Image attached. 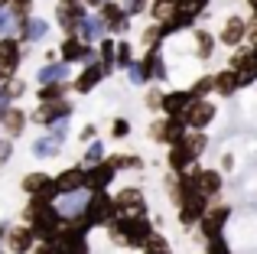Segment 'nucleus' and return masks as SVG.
<instances>
[{"label":"nucleus","instance_id":"39448f33","mask_svg":"<svg viewBox=\"0 0 257 254\" xmlns=\"http://www.w3.org/2000/svg\"><path fill=\"white\" fill-rule=\"evenodd\" d=\"M215 114H218V111H215L212 101H205V98H192V101H189V108L182 111L179 117L186 121L189 131H205V127L215 121Z\"/></svg>","mask_w":257,"mask_h":254},{"label":"nucleus","instance_id":"79ce46f5","mask_svg":"<svg viewBox=\"0 0 257 254\" xmlns=\"http://www.w3.org/2000/svg\"><path fill=\"white\" fill-rule=\"evenodd\" d=\"M124 69H127V78H131L134 85H147V72H144V65H140V62H134V59H131Z\"/></svg>","mask_w":257,"mask_h":254},{"label":"nucleus","instance_id":"f03ea898","mask_svg":"<svg viewBox=\"0 0 257 254\" xmlns=\"http://www.w3.org/2000/svg\"><path fill=\"white\" fill-rule=\"evenodd\" d=\"M82 215L88 218L91 228H104L117 212H114V196H107V189H98V192H88V202H85V212Z\"/></svg>","mask_w":257,"mask_h":254},{"label":"nucleus","instance_id":"a878e982","mask_svg":"<svg viewBox=\"0 0 257 254\" xmlns=\"http://www.w3.org/2000/svg\"><path fill=\"white\" fill-rule=\"evenodd\" d=\"M69 78V62H46L39 69V85H49V82H65Z\"/></svg>","mask_w":257,"mask_h":254},{"label":"nucleus","instance_id":"e433bc0d","mask_svg":"<svg viewBox=\"0 0 257 254\" xmlns=\"http://www.w3.org/2000/svg\"><path fill=\"white\" fill-rule=\"evenodd\" d=\"M131 59H134L131 43H127V39H117V43H114V65H120V69H124Z\"/></svg>","mask_w":257,"mask_h":254},{"label":"nucleus","instance_id":"2eb2a0df","mask_svg":"<svg viewBox=\"0 0 257 254\" xmlns=\"http://www.w3.org/2000/svg\"><path fill=\"white\" fill-rule=\"evenodd\" d=\"M33 244H36V235H33L30 225H13V228H7V251L10 254H30Z\"/></svg>","mask_w":257,"mask_h":254},{"label":"nucleus","instance_id":"20e7f679","mask_svg":"<svg viewBox=\"0 0 257 254\" xmlns=\"http://www.w3.org/2000/svg\"><path fill=\"white\" fill-rule=\"evenodd\" d=\"M176 205H179V222L186 225V228H192V225H199V218L205 215L208 196H202V192H182V196L176 199Z\"/></svg>","mask_w":257,"mask_h":254},{"label":"nucleus","instance_id":"4468645a","mask_svg":"<svg viewBox=\"0 0 257 254\" xmlns=\"http://www.w3.org/2000/svg\"><path fill=\"white\" fill-rule=\"evenodd\" d=\"M114 212L117 215H147V202L140 189H120L114 196Z\"/></svg>","mask_w":257,"mask_h":254},{"label":"nucleus","instance_id":"de8ad7c7","mask_svg":"<svg viewBox=\"0 0 257 254\" xmlns=\"http://www.w3.org/2000/svg\"><path fill=\"white\" fill-rule=\"evenodd\" d=\"M30 254H56V241H39Z\"/></svg>","mask_w":257,"mask_h":254},{"label":"nucleus","instance_id":"423d86ee","mask_svg":"<svg viewBox=\"0 0 257 254\" xmlns=\"http://www.w3.org/2000/svg\"><path fill=\"white\" fill-rule=\"evenodd\" d=\"M186 121L179 114H163V121H153L150 124V137L160 140V144H176L179 137H186Z\"/></svg>","mask_w":257,"mask_h":254},{"label":"nucleus","instance_id":"5701e85b","mask_svg":"<svg viewBox=\"0 0 257 254\" xmlns=\"http://www.w3.org/2000/svg\"><path fill=\"white\" fill-rule=\"evenodd\" d=\"M189 101H192V95L186 91H163V104H160V111L163 114H182V111L189 108Z\"/></svg>","mask_w":257,"mask_h":254},{"label":"nucleus","instance_id":"0eeeda50","mask_svg":"<svg viewBox=\"0 0 257 254\" xmlns=\"http://www.w3.org/2000/svg\"><path fill=\"white\" fill-rule=\"evenodd\" d=\"M85 4L82 0H59L56 4V17H59V26L65 30V36H75L78 33V23L85 20Z\"/></svg>","mask_w":257,"mask_h":254},{"label":"nucleus","instance_id":"1a4fd4ad","mask_svg":"<svg viewBox=\"0 0 257 254\" xmlns=\"http://www.w3.org/2000/svg\"><path fill=\"white\" fill-rule=\"evenodd\" d=\"M228 218H231V205H208L205 215L199 218L202 235H205V238L221 235V231H225V225H228Z\"/></svg>","mask_w":257,"mask_h":254},{"label":"nucleus","instance_id":"864d4df0","mask_svg":"<svg viewBox=\"0 0 257 254\" xmlns=\"http://www.w3.org/2000/svg\"><path fill=\"white\" fill-rule=\"evenodd\" d=\"M247 4H251V7H254V4H257V0H247Z\"/></svg>","mask_w":257,"mask_h":254},{"label":"nucleus","instance_id":"6e6552de","mask_svg":"<svg viewBox=\"0 0 257 254\" xmlns=\"http://www.w3.org/2000/svg\"><path fill=\"white\" fill-rule=\"evenodd\" d=\"M65 117H72V101H65V98H56V101H39L36 114H33V121L49 127L56 121H65Z\"/></svg>","mask_w":257,"mask_h":254},{"label":"nucleus","instance_id":"412c9836","mask_svg":"<svg viewBox=\"0 0 257 254\" xmlns=\"http://www.w3.org/2000/svg\"><path fill=\"white\" fill-rule=\"evenodd\" d=\"M56 189L59 192H75V189H85V166H69V170H62L56 179Z\"/></svg>","mask_w":257,"mask_h":254},{"label":"nucleus","instance_id":"a19ab883","mask_svg":"<svg viewBox=\"0 0 257 254\" xmlns=\"http://www.w3.org/2000/svg\"><path fill=\"white\" fill-rule=\"evenodd\" d=\"M205 254H231V244L225 241V235H215V238H205Z\"/></svg>","mask_w":257,"mask_h":254},{"label":"nucleus","instance_id":"dca6fc26","mask_svg":"<svg viewBox=\"0 0 257 254\" xmlns=\"http://www.w3.org/2000/svg\"><path fill=\"white\" fill-rule=\"evenodd\" d=\"M107 72H111V69H107V65L101 62V59H94V62H88V69H85L82 75L75 78V91H78V95H88L91 88H98V85H101V82L107 78Z\"/></svg>","mask_w":257,"mask_h":254},{"label":"nucleus","instance_id":"9d476101","mask_svg":"<svg viewBox=\"0 0 257 254\" xmlns=\"http://www.w3.org/2000/svg\"><path fill=\"white\" fill-rule=\"evenodd\" d=\"M114 176H117V170H114V166L107 163V157H104L101 163H91V166H85V189H88V192L107 189V186L114 183Z\"/></svg>","mask_w":257,"mask_h":254},{"label":"nucleus","instance_id":"49530a36","mask_svg":"<svg viewBox=\"0 0 257 254\" xmlns=\"http://www.w3.org/2000/svg\"><path fill=\"white\" fill-rule=\"evenodd\" d=\"M111 134H114V137H127V134H131V121L117 117V121H114V127H111Z\"/></svg>","mask_w":257,"mask_h":254},{"label":"nucleus","instance_id":"f704fd0d","mask_svg":"<svg viewBox=\"0 0 257 254\" xmlns=\"http://www.w3.org/2000/svg\"><path fill=\"white\" fill-rule=\"evenodd\" d=\"M36 98H39V101H56V98H65V82H49V85H39Z\"/></svg>","mask_w":257,"mask_h":254},{"label":"nucleus","instance_id":"37998d69","mask_svg":"<svg viewBox=\"0 0 257 254\" xmlns=\"http://www.w3.org/2000/svg\"><path fill=\"white\" fill-rule=\"evenodd\" d=\"M7 7H10L17 17H30L33 13V0H7Z\"/></svg>","mask_w":257,"mask_h":254},{"label":"nucleus","instance_id":"a211bd4d","mask_svg":"<svg viewBox=\"0 0 257 254\" xmlns=\"http://www.w3.org/2000/svg\"><path fill=\"white\" fill-rule=\"evenodd\" d=\"M20 56H23L20 39L17 36H0V65H4L7 72H17L20 69Z\"/></svg>","mask_w":257,"mask_h":254},{"label":"nucleus","instance_id":"7ed1b4c3","mask_svg":"<svg viewBox=\"0 0 257 254\" xmlns=\"http://www.w3.org/2000/svg\"><path fill=\"white\" fill-rule=\"evenodd\" d=\"M62 222L65 218L59 215V209L56 205H49V209H43L36 218H30V228H33V235H36V241H56V235H59V228H62Z\"/></svg>","mask_w":257,"mask_h":254},{"label":"nucleus","instance_id":"ddd939ff","mask_svg":"<svg viewBox=\"0 0 257 254\" xmlns=\"http://www.w3.org/2000/svg\"><path fill=\"white\" fill-rule=\"evenodd\" d=\"M85 202H88V189H75V192H59L56 196V209L62 218H78L85 212Z\"/></svg>","mask_w":257,"mask_h":254},{"label":"nucleus","instance_id":"473e14b6","mask_svg":"<svg viewBox=\"0 0 257 254\" xmlns=\"http://www.w3.org/2000/svg\"><path fill=\"white\" fill-rule=\"evenodd\" d=\"M215 91V75H199L192 82V88H189V95L192 98H208Z\"/></svg>","mask_w":257,"mask_h":254},{"label":"nucleus","instance_id":"aec40b11","mask_svg":"<svg viewBox=\"0 0 257 254\" xmlns=\"http://www.w3.org/2000/svg\"><path fill=\"white\" fill-rule=\"evenodd\" d=\"M104 33H107L104 20H101L98 13H85V20L78 23V33H75V36H78V39H85V43H98Z\"/></svg>","mask_w":257,"mask_h":254},{"label":"nucleus","instance_id":"b1692460","mask_svg":"<svg viewBox=\"0 0 257 254\" xmlns=\"http://www.w3.org/2000/svg\"><path fill=\"white\" fill-rule=\"evenodd\" d=\"M238 88H241V85H238V75H234V69H231V65H228V69H221L218 75H215V95L231 98Z\"/></svg>","mask_w":257,"mask_h":254},{"label":"nucleus","instance_id":"58836bf2","mask_svg":"<svg viewBox=\"0 0 257 254\" xmlns=\"http://www.w3.org/2000/svg\"><path fill=\"white\" fill-rule=\"evenodd\" d=\"M98 56H101V62L107 65V69H114V43H117V39H107V36H101L98 39Z\"/></svg>","mask_w":257,"mask_h":254},{"label":"nucleus","instance_id":"ea45409f","mask_svg":"<svg viewBox=\"0 0 257 254\" xmlns=\"http://www.w3.org/2000/svg\"><path fill=\"white\" fill-rule=\"evenodd\" d=\"M212 4V0H176V10H182V13H192V17H199L205 7Z\"/></svg>","mask_w":257,"mask_h":254},{"label":"nucleus","instance_id":"c9c22d12","mask_svg":"<svg viewBox=\"0 0 257 254\" xmlns=\"http://www.w3.org/2000/svg\"><path fill=\"white\" fill-rule=\"evenodd\" d=\"M163 39H166L163 36V26L153 20V23L144 30V46H147V49H160V43H163Z\"/></svg>","mask_w":257,"mask_h":254},{"label":"nucleus","instance_id":"8fccbe9b","mask_svg":"<svg viewBox=\"0 0 257 254\" xmlns=\"http://www.w3.org/2000/svg\"><path fill=\"white\" fill-rule=\"evenodd\" d=\"M7 111H10V98H7V95H4V91H0V117H4V114H7Z\"/></svg>","mask_w":257,"mask_h":254},{"label":"nucleus","instance_id":"c03bdc74","mask_svg":"<svg viewBox=\"0 0 257 254\" xmlns=\"http://www.w3.org/2000/svg\"><path fill=\"white\" fill-rule=\"evenodd\" d=\"M117 4L124 7L131 17H137V13H144V10H147V4H150V0H117Z\"/></svg>","mask_w":257,"mask_h":254},{"label":"nucleus","instance_id":"4c0bfd02","mask_svg":"<svg viewBox=\"0 0 257 254\" xmlns=\"http://www.w3.org/2000/svg\"><path fill=\"white\" fill-rule=\"evenodd\" d=\"M107 157V150H104V144L101 140H88V153H85V166H91V163H101V160Z\"/></svg>","mask_w":257,"mask_h":254},{"label":"nucleus","instance_id":"f257e3e1","mask_svg":"<svg viewBox=\"0 0 257 254\" xmlns=\"http://www.w3.org/2000/svg\"><path fill=\"white\" fill-rule=\"evenodd\" d=\"M104 228L111 231V238L117 244H124V248H144V241L150 238L153 225H150L147 215H114Z\"/></svg>","mask_w":257,"mask_h":254},{"label":"nucleus","instance_id":"a18cd8bd","mask_svg":"<svg viewBox=\"0 0 257 254\" xmlns=\"http://www.w3.org/2000/svg\"><path fill=\"white\" fill-rule=\"evenodd\" d=\"M144 104L150 111H160V104H163V91L160 88H153V91H147V98H144Z\"/></svg>","mask_w":257,"mask_h":254},{"label":"nucleus","instance_id":"72a5a7b5","mask_svg":"<svg viewBox=\"0 0 257 254\" xmlns=\"http://www.w3.org/2000/svg\"><path fill=\"white\" fill-rule=\"evenodd\" d=\"M107 163L114 166V170H144V160L140 157H131V153H120V157H107Z\"/></svg>","mask_w":257,"mask_h":254},{"label":"nucleus","instance_id":"2f4dec72","mask_svg":"<svg viewBox=\"0 0 257 254\" xmlns=\"http://www.w3.org/2000/svg\"><path fill=\"white\" fill-rule=\"evenodd\" d=\"M144 254H173V248H170V241H166L163 235L150 231V238L144 241Z\"/></svg>","mask_w":257,"mask_h":254},{"label":"nucleus","instance_id":"09e8293b","mask_svg":"<svg viewBox=\"0 0 257 254\" xmlns=\"http://www.w3.org/2000/svg\"><path fill=\"white\" fill-rule=\"evenodd\" d=\"M10 153H13V144H10V140H0V166L10 160Z\"/></svg>","mask_w":257,"mask_h":254},{"label":"nucleus","instance_id":"393cba45","mask_svg":"<svg viewBox=\"0 0 257 254\" xmlns=\"http://www.w3.org/2000/svg\"><path fill=\"white\" fill-rule=\"evenodd\" d=\"M0 127H4L7 137H20L23 127H26V114H23V111H17V108H10L4 117H0Z\"/></svg>","mask_w":257,"mask_h":254},{"label":"nucleus","instance_id":"603ef678","mask_svg":"<svg viewBox=\"0 0 257 254\" xmlns=\"http://www.w3.org/2000/svg\"><path fill=\"white\" fill-rule=\"evenodd\" d=\"M82 4H85V7H94V10H98V7L104 4V0H82Z\"/></svg>","mask_w":257,"mask_h":254},{"label":"nucleus","instance_id":"bb28decb","mask_svg":"<svg viewBox=\"0 0 257 254\" xmlns=\"http://www.w3.org/2000/svg\"><path fill=\"white\" fill-rule=\"evenodd\" d=\"M192 39H195V52H199V59H212L215 52V36L205 30H195L192 26Z\"/></svg>","mask_w":257,"mask_h":254},{"label":"nucleus","instance_id":"cd10ccee","mask_svg":"<svg viewBox=\"0 0 257 254\" xmlns=\"http://www.w3.org/2000/svg\"><path fill=\"white\" fill-rule=\"evenodd\" d=\"M46 186H52V176L49 173H30V176H23V192H43Z\"/></svg>","mask_w":257,"mask_h":254},{"label":"nucleus","instance_id":"f3484780","mask_svg":"<svg viewBox=\"0 0 257 254\" xmlns=\"http://www.w3.org/2000/svg\"><path fill=\"white\" fill-rule=\"evenodd\" d=\"M192 183H195V192L215 199L221 192V173L218 170H199V166L192 163Z\"/></svg>","mask_w":257,"mask_h":254},{"label":"nucleus","instance_id":"9b49d317","mask_svg":"<svg viewBox=\"0 0 257 254\" xmlns=\"http://www.w3.org/2000/svg\"><path fill=\"white\" fill-rule=\"evenodd\" d=\"M199 160V153L192 150V144H189L186 137H179L176 144H170V153H166V163H170V170L173 173H182V170H189V166Z\"/></svg>","mask_w":257,"mask_h":254},{"label":"nucleus","instance_id":"3c124183","mask_svg":"<svg viewBox=\"0 0 257 254\" xmlns=\"http://www.w3.org/2000/svg\"><path fill=\"white\" fill-rule=\"evenodd\" d=\"M82 140H94V127H91V124H88L85 131H82Z\"/></svg>","mask_w":257,"mask_h":254},{"label":"nucleus","instance_id":"5fc2aeb1","mask_svg":"<svg viewBox=\"0 0 257 254\" xmlns=\"http://www.w3.org/2000/svg\"><path fill=\"white\" fill-rule=\"evenodd\" d=\"M4 4H7V0H0V7H4Z\"/></svg>","mask_w":257,"mask_h":254},{"label":"nucleus","instance_id":"7c9ffc66","mask_svg":"<svg viewBox=\"0 0 257 254\" xmlns=\"http://www.w3.org/2000/svg\"><path fill=\"white\" fill-rule=\"evenodd\" d=\"M59 153V140L56 137H39L36 144H33V157L46 160V157H56Z\"/></svg>","mask_w":257,"mask_h":254},{"label":"nucleus","instance_id":"c85d7f7f","mask_svg":"<svg viewBox=\"0 0 257 254\" xmlns=\"http://www.w3.org/2000/svg\"><path fill=\"white\" fill-rule=\"evenodd\" d=\"M0 91H4L10 101H17V98H23L26 95V78H20V75H10L4 85H0Z\"/></svg>","mask_w":257,"mask_h":254},{"label":"nucleus","instance_id":"6ab92c4d","mask_svg":"<svg viewBox=\"0 0 257 254\" xmlns=\"http://www.w3.org/2000/svg\"><path fill=\"white\" fill-rule=\"evenodd\" d=\"M244 36H247V23L241 17L225 20V26H221V43H225L228 49H238V46L244 43Z\"/></svg>","mask_w":257,"mask_h":254},{"label":"nucleus","instance_id":"f8f14e48","mask_svg":"<svg viewBox=\"0 0 257 254\" xmlns=\"http://www.w3.org/2000/svg\"><path fill=\"white\" fill-rule=\"evenodd\" d=\"M98 17L104 20V26L111 33H124L127 26H131V13H127L117 0H104V4L98 7Z\"/></svg>","mask_w":257,"mask_h":254},{"label":"nucleus","instance_id":"4be33fe9","mask_svg":"<svg viewBox=\"0 0 257 254\" xmlns=\"http://www.w3.org/2000/svg\"><path fill=\"white\" fill-rule=\"evenodd\" d=\"M140 65H144V72H147V82H150V78L163 82V78L170 75V69H166V62H163V56H160V49H147V56L140 59Z\"/></svg>","mask_w":257,"mask_h":254},{"label":"nucleus","instance_id":"c756f323","mask_svg":"<svg viewBox=\"0 0 257 254\" xmlns=\"http://www.w3.org/2000/svg\"><path fill=\"white\" fill-rule=\"evenodd\" d=\"M17 23H20V17L4 4L0 7V36H17Z\"/></svg>","mask_w":257,"mask_h":254}]
</instances>
